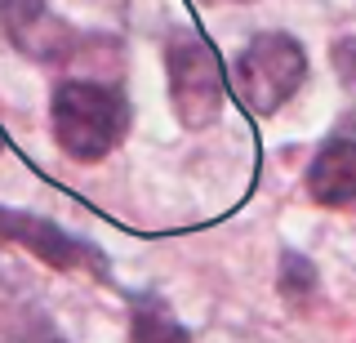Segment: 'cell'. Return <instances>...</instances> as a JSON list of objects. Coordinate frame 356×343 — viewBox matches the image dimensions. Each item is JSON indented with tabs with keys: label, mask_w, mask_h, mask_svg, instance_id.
<instances>
[{
	"label": "cell",
	"mask_w": 356,
	"mask_h": 343,
	"mask_svg": "<svg viewBox=\"0 0 356 343\" xmlns=\"http://www.w3.org/2000/svg\"><path fill=\"white\" fill-rule=\"evenodd\" d=\"M54 143L72 161H103L129 129V103L120 90L98 81H63L49 103Z\"/></svg>",
	"instance_id": "cell-1"
},
{
	"label": "cell",
	"mask_w": 356,
	"mask_h": 343,
	"mask_svg": "<svg viewBox=\"0 0 356 343\" xmlns=\"http://www.w3.org/2000/svg\"><path fill=\"white\" fill-rule=\"evenodd\" d=\"M307 76V54L285 31H263L232 58V90L254 116L281 112Z\"/></svg>",
	"instance_id": "cell-2"
},
{
	"label": "cell",
	"mask_w": 356,
	"mask_h": 343,
	"mask_svg": "<svg viewBox=\"0 0 356 343\" xmlns=\"http://www.w3.org/2000/svg\"><path fill=\"white\" fill-rule=\"evenodd\" d=\"M165 67H170V103L174 116L187 129H205L214 125L222 112V90H227V76H222L218 54L209 49V40H200L196 31H178L165 49Z\"/></svg>",
	"instance_id": "cell-3"
},
{
	"label": "cell",
	"mask_w": 356,
	"mask_h": 343,
	"mask_svg": "<svg viewBox=\"0 0 356 343\" xmlns=\"http://www.w3.org/2000/svg\"><path fill=\"white\" fill-rule=\"evenodd\" d=\"M0 241H14V246L31 250L40 263H49V268H58V272L89 268L98 281H107L103 254L89 246V241L63 232L54 218H40V214H27V209H5V205H0Z\"/></svg>",
	"instance_id": "cell-4"
},
{
	"label": "cell",
	"mask_w": 356,
	"mask_h": 343,
	"mask_svg": "<svg viewBox=\"0 0 356 343\" xmlns=\"http://www.w3.org/2000/svg\"><path fill=\"white\" fill-rule=\"evenodd\" d=\"M0 31L31 63H63L76 49V31L44 0H0Z\"/></svg>",
	"instance_id": "cell-5"
},
{
	"label": "cell",
	"mask_w": 356,
	"mask_h": 343,
	"mask_svg": "<svg viewBox=\"0 0 356 343\" xmlns=\"http://www.w3.org/2000/svg\"><path fill=\"white\" fill-rule=\"evenodd\" d=\"M307 196L330 209L356 205V138H330L307 165Z\"/></svg>",
	"instance_id": "cell-6"
},
{
	"label": "cell",
	"mask_w": 356,
	"mask_h": 343,
	"mask_svg": "<svg viewBox=\"0 0 356 343\" xmlns=\"http://www.w3.org/2000/svg\"><path fill=\"white\" fill-rule=\"evenodd\" d=\"M129 339L134 343H192L187 326L170 312V303L156 294L129 298Z\"/></svg>",
	"instance_id": "cell-7"
},
{
	"label": "cell",
	"mask_w": 356,
	"mask_h": 343,
	"mask_svg": "<svg viewBox=\"0 0 356 343\" xmlns=\"http://www.w3.org/2000/svg\"><path fill=\"white\" fill-rule=\"evenodd\" d=\"M281 294L289 303H307L316 294V268L294 250H285V259H281Z\"/></svg>",
	"instance_id": "cell-8"
},
{
	"label": "cell",
	"mask_w": 356,
	"mask_h": 343,
	"mask_svg": "<svg viewBox=\"0 0 356 343\" xmlns=\"http://www.w3.org/2000/svg\"><path fill=\"white\" fill-rule=\"evenodd\" d=\"M334 67H339V76H343V85L356 94V40L348 36V40H339L334 45Z\"/></svg>",
	"instance_id": "cell-9"
}]
</instances>
